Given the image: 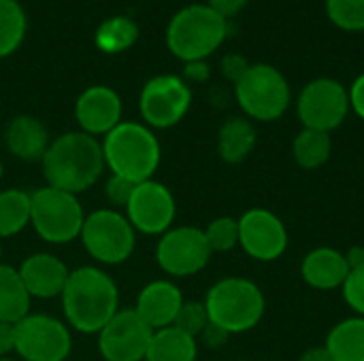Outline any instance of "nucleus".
Listing matches in <instances>:
<instances>
[{
  "mask_svg": "<svg viewBox=\"0 0 364 361\" xmlns=\"http://www.w3.org/2000/svg\"><path fill=\"white\" fill-rule=\"evenodd\" d=\"M41 162L49 187L77 196L90 189L105 170L102 143L85 132H66L49 143Z\"/></svg>",
  "mask_w": 364,
  "mask_h": 361,
  "instance_id": "f257e3e1",
  "label": "nucleus"
},
{
  "mask_svg": "<svg viewBox=\"0 0 364 361\" xmlns=\"http://www.w3.org/2000/svg\"><path fill=\"white\" fill-rule=\"evenodd\" d=\"M60 298L68 326L83 334H98L119 311L115 281L94 266L73 270Z\"/></svg>",
  "mask_w": 364,
  "mask_h": 361,
  "instance_id": "f03ea898",
  "label": "nucleus"
},
{
  "mask_svg": "<svg viewBox=\"0 0 364 361\" xmlns=\"http://www.w3.org/2000/svg\"><path fill=\"white\" fill-rule=\"evenodd\" d=\"M105 166L115 177L130 183H143L154 177L160 166V143L151 128L136 121H122L102 140Z\"/></svg>",
  "mask_w": 364,
  "mask_h": 361,
  "instance_id": "7ed1b4c3",
  "label": "nucleus"
},
{
  "mask_svg": "<svg viewBox=\"0 0 364 361\" xmlns=\"http://www.w3.org/2000/svg\"><path fill=\"white\" fill-rule=\"evenodd\" d=\"M205 309L209 323L232 336L250 332L262 321L267 298L254 281L243 277H226L207 291Z\"/></svg>",
  "mask_w": 364,
  "mask_h": 361,
  "instance_id": "20e7f679",
  "label": "nucleus"
},
{
  "mask_svg": "<svg viewBox=\"0 0 364 361\" xmlns=\"http://www.w3.org/2000/svg\"><path fill=\"white\" fill-rule=\"evenodd\" d=\"M228 34V19L207 4H190L173 15L166 28V45L181 62L207 60Z\"/></svg>",
  "mask_w": 364,
  "mask_h": 361,
  "instance_id": "39448f33",
  "label": "nucleus"
},
{
  "mask_svg": "<svg viewBox=\"0 0 364 361\" xmlns=\"http://www.w3.org/2000/svg\"><path fill=\"white\" fill-rule=\"evenodd\" d=\"M235 96L241 111L256 121L279 119L292 100L288 79L271 64H250L235 83Z\"/></svg>",
  "mask_w": 364,
  "mask_h": 361,
  "instance_id": "423d86ee",
  "label": "nucleus"
},
{
  "mask_svg": "<svg viewBox=\"0 0 364 361\" xmlns=\"http://www.w3.org/2000/svg\"><path fill=\"white\" fill-rule=\"evenodd\" d=\"M83 221L85 215L75 194L49 185L30 194V223L43 240L51 245L70 243L79 238Z\"/></svg>",
  "mask_w": 364,
  "mask_h": 361,
  "instance_id": "0eeeda50",
  "label": "nucleus"
},
{
  "mask_svg": "<svg viewBox=\"0 0 364 361\" xmlns=\"http://www.w3.org/2000/svg\"><path fill=\"white\" fill-rule=\"evenodd\" d=\"M85 251L100 264H122L134 251V228L126 215L113 209H100L85 217L79 234Z\"/></svg>",
  "mask_w": 364,
  "mask_h": 361,
  "instance_id": "6e6552de",
  "label": "nucleus"
},
{
  "mask_svg": "<svg viewBox=\"0 0 364 361\" xmlns=\"http://www.w3.org/2000/svg\"><path fill=\"white\" fill-rule=\"evenodd\" d=\"M350 113V94L337 79L320 77L309 81L296 102V115L303 128L333 132L337 130Z\"/></svg>",
  "mask_w": 364,
  "mask_h": 361,
  "instance_id": "1a4fd4ad",
  "label": "nucleus"
},
{
  "mask_svg": "<svg viewBox=\"0 0 364 361\" xmlns=\"http://www.w3.org/2000/svg\"><path fill=\"white\" fill-rule=\"evenodd\" d=\"M70 349L68 328L49 315H28L15 323V351L23 361H64Z\"/></svg>",
  "mask_w": 364,
  "mask_h": 361,
  "instance_id": "9d476101",
  "label": "nucleus"
},
{
  "mask_svg": "<svg viewBox=\"0 0 364 361\" xmlns=\"http://www.w3.org/2000/svg\"><path fill=\"white\" fill-rule=\"evenodd\" d=\"M192 104V91L181 77L158 74L149 79L141 91V115L147 128H173L177 126Z\"/></svg>",
  "mask_w": 364,
  "mask_h": 361,
  "instance_id": "9b49d317",
  "label": "nucleus"
},
{
  "mask_svg": "<svg viewBox=\"0 0 364 361\" xmlns=\"http://www.w3.org/2000/svg\"><path fill=\"white\" fill-rule=\"evenodd\" d=\"M211 255L205 232L194 226L171 228L162 234L156 249L158 266L177 279L198 274L209 264Z\"/></svg>",
  "mask_w": 364,
  "mask_h": 361,
  "instance_id": "f8f14e48",
  "label": "nucleus"
},
{
  "mask_svg": "<svg viewBox=\"0 0 364 361\" xmlns=\"http://www.w3.org/2000/svg\"><path fill=\"white\" fill-rule=\"evenodd\" d=\"M154 330L134 309L117 311L98 332V351L105 361H145Z\"/></svg>",
  "mask_w": 364,
  "mask_h": 361,
  "instance_id": "ddd939ff",
  "label": "nucleus"
},
{
  "mask_svg": "<svg viewBox=\"0 0 364 361\" xmlns=\"http://www.w3.org/2000/svg\"><path fill=\"white\" fill-rule=\"evenodd\" d=\"M177 215V204L171 189L154 179L136 183L126 204V219L141 234H164L171 230Z\"/></svg>",
  "mask_w": 364,
  "mask_h": 361,
  "instance_id": "4468645a",
  "label": "nucleus"
},
{
  "mask_svg": "<svg viewBox=\"0 0 364 361\" xmlns=\"http://www.w3.org/2000/svg\"><path fill=\"white\" fill-rule=\"evenodd\" d=\"M286 223L267 209H250L239 217V247L256 262H275L288 249Z\"/></svg>",
  "mask_w": 364,
  "mask_h": 361,
  "instance_id": "2eb2a0df",
  "label": "nucleus"
},
{
  "mask_svg": "<svg viewBox=\"0 0 364 361\" xmlns=\"http://www.w3.org/2000/svg\"><path fill=\"white\" fill-rule=\"evenodd\" d=\"M75 117L81 132L90 136H107L122 123V98L107 85L87 87L75 104Z\"/></svg>",
  "mask_w": 364,
  "mask_h": 361,
  "instance_id": "dca6fc26",
  "label": "nucleus"
},
{
  "mask_svg": "<svg viewBox=\"0 0 364 361\" xmlns=\"http://www.w3.org/2000/svg\"><path fill=\"white\" fill-rule=\"evenodd\" d=\"M68 274L70 272L66 264L51 253H34L26 257L23 264L19 266V277L30 298H41V300L62 296Z\"/></svg>",
  "mask_w": 364,
  "mask_h": 361,
  "instance_id": "f3484780",
  "label": "nucleus"
},
{
  "mask_svg": "<svg viewBox=\"0 0 364 361\" xmlns=\"http://www.w3.org/2000/svg\"><path fill=\"white\" fill-rule=\"evenodd\" d=\"M181 304H183V296L175 283L151 281L141 289L134 311L156 332L162 328H171L175 323Z\"/></svg>",
  "mask_w": 364,
  "mask_h": 361,
  "instance_id": "a211bd4d",
  "label": "nucleus"
},
{
  "mask_svg": "<svg viewBox=\"0 0 364 361\" xmlns=\"http://www.w3.org/2000/svg\"><path fill=\"white\" fill-rule=\"evenodd\" d=\"M348 274H350V266H348L346 253L333 247L311 249L301 262L303 281L318 291L341 289Z\"/></svg>",
  "mask_w": 364,
  "mask_h": 361,
  "instance_id": "6ab92c4d",
  "label": "nucleus"
},
{
  "mask_svg": "<svg viewBox=\"0 0 364 361\" xmlns=\"http://www.w3.org/2000/svg\"><path fill=\"white\" fill-rule=\"evenodd\" d=\"M6 149L23 160V162H36L43 160L47 147H49V134L43 121L30 115H17L11 119L6 128Z\"/></svg>",
  "mask_w": 364,
  "mask_h": 361,
  "instance_id": "aec40b11",
  "label": "nucleus"
},
{
  "mask_svg": "<svg viewBox=\"0 0 364 361\" xmlns=\"http://www.w3.org/2000/svg\"><path fill=\"white\" fill-rule=\"evenodd\" d=\"M256 128L245 117H230L218 132V153L226 164L245 162L256 149Z\"/></svg>",
  "mask_w": 364,
  "mask_h": 361,
  "instance_id": "412c9836",
  "label": "nucleus"
},
{
  "mask_svg": "<svg viewBox=\"0 0 364 361\" xmlns=\"http://www.w3.org/2000/svg\"><path fill=\"white\" fill-rule=\"evenodd\" d=\"M324 347L335 361H364V317H348L333 326Z\"/></svg>",
  "mask_w": 364,
  "mask_h": 361,
  "instance_id": "4be33fe9",
  "label": "nucleus"
},
{
  "mask_svg": "<svg viewBox=\"0 0 364 361\" xmlns=\"http://www.w3.org/2000/svg\"><path fill=\"white\" fill-rule=\"evenodd\" d=\"M196 338L171 326L154 332L145 353V361H196Z\"/></svg>",
  "mask_w": 364,
  "mask_h": 361,
  "instance_id": "5701e85b",
  "label": "nucleus"
},
{
  "mask_svg": "<svg viewBox=\"0 0 364 361\" xmlns=\"http://www.w3.org/2000/svg\"><path fill=\"white\" fill-rule=\"evenodd\" d=\"M30 300L19 270L0 264V321L19 323L30 315Z\"/></svg>",
  "mask_w": 364,
  "mask_h": 361,
  "instance_id": "b1692460",
  "label": "nucleus"
},
{
  "mask_svg": "<svg viewBox=\"0 0 364 361\" xmlns=\"http://www.w3.org/2000/svg\"><path fill=\"white\" fill-rule=\"evenodd\" d=\"M333 155V138L328 132L303 128L292 140V157L305 170L322 168Z\"/></svg>",
  "mask_w": 364,
  "mask_h": 361,
  "instance_id": "393cba45",
  "label": "nucleus"
},
{
  "mask_svg": "<svg viewBox=\"0 0 364 361\" xmlns=\"http://www.w3.org/2000/svg\"><path fill=\"white\" fill-rule=\"evenodd\" d=\"M139 38V26L136 21H132L126 15H115L105 19L94 36L96 47L102 53H122L126 49H130Z\"/></svg>",
  "mask_w": 364,
  "mask_h": 361,
  "instance_id": "a878e982",
  "label": "nucleus"
},
{
  "mask_svg": "<svg viewBox=\"0 0 364 361\" xmlns=\"http://www.w3.org/2000/svg\"><path fill=\"white\" fill-rule=\"evenodd\" d=\"M30 223V194L21 189L0 191V238L19 234Z\"/></svg>",
  "mask_w": 364,
  "mask_h": 361,
  "instance_id": "bb28decb",
  "label": "nucleus"
},
{
  "mask_svg": "<svg viewBox=\"0 0 364 361\" xmlns=\"http://www.w3.org/2000/svg\"><path fill=\"white\" fill-rule=\"evenodd\" d=\"M26 36V13L17 0H0V57L17 51Z\"/></svg>",
  "mask_w": 364,
  "mask_h": 361,
  "instance_id": "cd10ccee",
  "label": "nucleus"
},
{
  "mask_svg": "<svg viewBox=\"0 0 364 361\" xmlns=\"http://www.w3.org/2000/svg\"><path fill=\"white\" fill-rule=\"evenodd\" d=\"M203 232L211 253H226L239 247V219L235 217H215Z\"/></svg>",
  "mask_w": 364,
  "mask_h": 361,
  "instance_id": "c85d7f7f",
  "label": "nucleus"
},
{
  "mask_svg": "<svg viewBox=\"0 0 364 361\" xmlns=\"http://www.w3.org/2000/svg\"><path fill=\"white\" fill-rule=\"evenodd\" d=\"M326 15L346 32L364 30V0H326Z\"/></svg>",
  "mask_w": 364,
  "mask_h": 361,
  "instance_id": "c756f323",
  "label": "nucleus"
},
{
  "mask_svg": "<svg viewBox=\"0 0 364 361\" xmlns=\"http://www.w3.org/2000/svg\"><path fill=\"white\" fill-rule=\"evenodd\" d=\"M209 326V315H207V309H205V302H196V300H183L179 313H177V319L173 323V328L181 330L183 334L192 336V338H198L205 328Z\"/></svg>",
  "mask_w": 364,
  "mask_h": 361,
  "instance_id": "7c9ffc66",
  "label": "nucleus"
},
{
  "mask_svg": "<svg viewBox=\"0 0 364 361\" xmlns=\"http://www.w3.org/2000/svg\"><path fill=\"white\" fill-rule=\"evenodd\" d=\"M341 294H343L346 304L358 317H364V266L356 268V270H350V274L341 287Z\"/></svg>",
  "mask_w": 364,
  "mask_h": 361,
  "instance_id": "2f4dec72",
  "label": "nucleus"
},
{
  "mask_svg": "<svg viewBox=\"0 0 364 361\" xmlns=\"http://www.w3.org/2000/svg\"><path fill=\"white\" fill-rule=\"evenodd\" d=\"M136 183H130L122 177H115L111 174V179L107 181V198L111 204L115 206H126L130 196H132V189H134Z\"/></svg>",
  "mask_w": 364,
  "mask_h": 361,
  "instance_id": "473e14b6",
  "label": "nucleus"
},
{
  "mask_svg": "<svg viewBox=\"0 0 364 361\" xmlns=\"http://www.w3.org/2000/svg\"><path fill=\"white\" fill-rule=\"evenodd\" d=\"M250 68V62L243 57V55H239V53H230V55H226L224 60H222V72H224V77L228 79V81H232V83H237L241 77H243V72Z\"/></svg>",
  "mask_w": 364,
  "mask_h": 361,
  "instance_id": "72a5a7b5",
  "label": "nucleus"
},
{
  "mask_svg": "<svg viewBox=\"0 0 364 361\" xmlns=\"http://www.w3.org/2000/svg\"><path fill=\"white\" fill-rule=\"evenodd\" d=\"M348 94H350V109L364 121V72L360 77H356Z\"/></svg>",
  "mask_w": 364,
  "mask_h": 361,
  "instance_id": "f704fd0d",
  "label": "nucleus"
},
{
  "mask_svg": "<svg viewBox=\"0 0 364 361\" xmlns=\"http://www.w3.org/2000/svg\"><path fill=\"white\" fill-rule=\"evenodd\" d=\"M245 4H247V0H207V6H211L215 13H220L226 19L239 15Z\"/></svg>",
  "mask_w": 364,
  "mask_h": 361,
  "instance_id": "c9c22d12",
  "label": "nucleus"
},
{
  "mask_svg": "<svg viewBox=\"0 0 364 361\" xmlns=\"http://www.w3.org/2000/svg\"><path fill=\"white\" fill-rule=\"evenodd\" d=\"M228 336H230V334H226V332H224V330H220L218 326L209 323V326L205 328V332H203L198 338H203V343H205L209 349H220V347H224V345H226Z\"/></svg>",
  "mask_w": 364,
  "mask_h": 361,
  "instance_id": "e433bc0d",
  "label": "nucleus"
},
{
  "mask_svg": "<svg viewBox=\"0 0 364 361\" xmlns=\"http://www.w3.org/2000/svg\"><path fill=\"white\" fill-rule=\"evenodd\" d=\"M209 72L211 70H209V64L205 60H200V62H188L186 68H183V81L188 79V81L203 83V81L209 79Z\"/></svg>",
  "mask_w": 364,
  "mask_h": 361,
  "instance_id": "4c0bfd02",
  "label": "nucleus"
},
{
  "mask_svg": "<svg viewBox=\"0 0 364 361\" xmlns=\"http://www.w3.org/2000/svg\"><path fill=\"white\" fill-rule=\"evenodd\" d=\"M15 351V323L0 321V357H9Z\"/></svg>",
  "mask_w": 364,
  "mask_h": 361,
  "instance_id": "58836bf2",
  "label": "nucleus"
},
{
  "mask_svg": "<svg viewBox=\"0 0 364 361\" xmlns=\"http://www.w3.org/2000/svg\"><path fill=\"white\" fill-rule=\"evenodd\" d=\"M299 361H335L333 360V355L328 353V349L322 345V347H311V349H307Z\"/></svg>",
  "mask_w": 364,
  "mask_h": 361,
  "instance_id": "ea45409f",
  "label": "nucleus"
},
{
  "mask_svg": "<svg viewBox=\"0 0 364 361\" xmlns=\"http://www.w3.org/2000/svg\"><path fill=\"white\" fill-rule=\"evenodd\" d=\"M346 260H348V266L350 270H356L364 266V247L363 245H354L346 251Z\"/></svg>",
  "mask_w": 364,
  "mask_h": 361,
  "instance_id": "a19ab883",
  "label": "nucleus"
},
{
  "mask_svg": "<svg viewBox=\"0 0 364 361\" xmlns=\"http://www.w3.org/2000/svg\"><path fill=\"white\" fill-rule=\"evenodd\" d=\"M0 361H15V360H11V357H0Z\"/></svg>",
  "mask_w": 364,
  "mask_h": 361,
  "instance_id": "79ce46f5",
  "label": "nucleus"
},
{
  "mask_svg": "<svg viewBox=\"0 0 364 361\" xmlns=\"http://www.w3.org/2000/svg\"><path fill=\"white\" fill-rule=\"evenodd\" d=\"M0 179H2V162H0Z\"/></svg>",
  "mask_w": 364,
  "mask_h": 361,
  "instance_id": "37998d69",
  "label": "nucleus"
},
{
  "mask_svg": "<svg viewBox=\"0 0 364 361\" xmlns=\"http://www.w3.org/2000/svg\"><path fill=\"white\" fill-rule=\"evenodd\" d=\"M0 257H2V247H0Z\"/></svg>",
  "mask_w": 364,
  "mask_h": 361,
  "instance_id": "c03bdc74",
  "label": "nucleus"
},
{
  "mask_svg": "<svg viewBox=\"0 0 364 361\" xmlns=\"http://www.w3.org/2000/svg\"><path fill=\"white\" fill-rule=\"evenodd\" d=\"M235 361H250V360H235Z\"/></svg>",
  "mask_w": 364,
  "mask_h": 361,
  "instance_id": "a18cd8bd",
  "label": "nucleus"
}]
</instances>
